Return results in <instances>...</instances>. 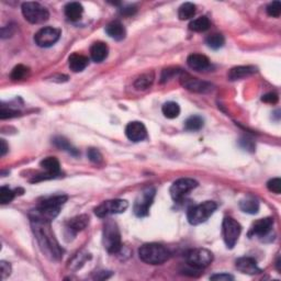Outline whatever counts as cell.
<instances>
[{
    "instance_id": "obj_1",
    "label": "cell",
    "mask_w": 281,
    "mask_h": 281,
    "mask_svg": "<svg viewBox=\"0 0 281 281\" xmlns=\"http://www.w3.org/2000/svg\"><path fill=\"white\" fill-rule=\"evenodd\" d=\"M32 231L43 254L51 260H58L63 257L64 250L59 246L51 228V222L30 218Z\"/></svg>"
},
{
    "instance_id": "obj_2",
    "label": "cell",
    "mask_w": 281,
    "mask_h": 281,
    "mask_svg": "<svg viewBox=\"0 0 281 281\" xmlns=\"http://www.w3.org/2000/svg\"><path fill=\"white\" fill-rule=\"evenodd\" d=\"M67 199L68 197L64 195L46 198L43 201H41L34 210H32L30 218L52 222V220H54L58 215L60 208L65 204Z\"/></svg>"
},
{
    "instance_id": "obj_3",
    "label": "cell",
    "mask_w": 281,
    "mask_h": 281,
    "mask_svg": "<svg viewBox=\"0 0 281 281\" xmlns=\"http://www.w3.org/2000/svg\"><path fill=\"white\" fill-rule=\"evenodd\" d=\"M139 256L140 260L149 265H161L169 259L170 253L165 246L157 243H149L140 247Z\"/></svg>"
},
{
    "instance_id": "obj_4",
    "label": "cell",
    "mask_w": 281,
    "mask_h": 281,
    "mask_svg": "<svg viewBox=\"0 0 281 281\" xmlns=\"http://www.w3.org/2000/svg\"><path fill=\"white\" fill-rule=\"evenodd\" d=\"M102 243L106 251L110 254H116L121 251V234L120 229L116 223L111 221H107L104 226V235H102Z\"/></svg>"
},
{
    "instance_id": "obj_5",
    "label": "cell",
    "mask_w": 281,
    "mask_h": 281,
    "mask_svg": "<svg viewBox=\"0 0 281 281\" xmlns=\"http://www.w3.org/2000/svg\"><path fill=\"white\" fill-rule=\"evenodd\" d=\"M217 208L218 204L214 201H205V202L191 207L187 213V218H188L191 225H199V224L207 221L214 213Z\"/></svg>"
},
{
    "instance_id": "obj_6",
    "label": "cell",
    "mask_w": 281,
    "mask_h": 281,
    "mask_svg": "<svg viewBox=\"0 0 281 281\" xmlns=\"http://www.w3.org/2000/svg\"><path fill=\"white\" fill-rule=\"evenodd\" d=\"M22 15L27 21L32 25H39L49 20L50 12L48 9L42 6L39 2H25L21 7Z\"/></svg>"
},
{
    "instance_id": "obj_7",
    "label": "cell",
    "mask_w": 281,
    "mask_h": 281,
    "mask_svg": "<svg viewBox=\"0 0 281 281\" xmlns=\"http://www.w3.org/2000/svg\"><path fill=\"white\" fill-rule=\"evenodd\" d=\"M156 190L154 187H146L144 188L139 196L135 199V202L133 205L134 214L138 218H144L147 217L149 213V209H151L154 198H155Z\"/></svg>"
},
{
    "instance_id": "obj_8",
    "label": "cell",
    "mask_w": 281,
    "mask_h": 281,
    "mask_svg": "<svg viewBox=\"0 0 281 281\" xmlns=\"http://www.w3.org/2000/svg\"><path fill=\"white\" fill-rule=\"evenodd\" d=\"M186 260L193 268L202 269L212 263L213 254L205 248H196L187 253Z\"/></svg>"
},
{
    "instance_id": "obj_9",
    "label": "cell",
    "mask_w": 281,
    "mask_h": 281,
    "mask_svg": "<svg viewBox=\"0 0 281 281\" xmlns=\"http://www.w3.org/2000/svg\"><path fill=\"white\" fill-rule=\"evenodd\" d=\"M222 228H223L224 242H225L227 248H233L235 246L238 237L241 235L242 232L241 224L235 221L233 218L226 217L223 220Z\"/></svg>"
},
{
    "instance_id": "obj_10",
    "label": "cell",
    "mask_w": 281,
    "mask_h": 281,
    "mask_svg": "<svg viewBox=\"0 0 281 281\" xmlns=\"http://www.w3.org/2000/svg\"><path fill=\"white\" fill-rule=\"evenodd\" d=\"M129 203L126 200L122 199H114V200H108L102 202L100 205L95 209V213L97 217L99 218H106L108 215L111 214H119L123 213L124 211L128 209Z\"/></svg>"
},
{
    "instance_id": "obj_11",
    "label": "cell",
    "mask_w": 281,
    "mask_h": 281,
    "mask_svg": "<svg viewBox=\"0 0 281 281\" xmlns=\"http://www.w3.org/2000/svg\"><path fill=\"white\" fill-rule=\"evenodd\" d=\"M40 166L46 171L45 174H41L35 176L33 179H31V182H37L41 180H48L53 179V178H57L60 175V164L58 159L56 157H46L42 159L40 163Z\"/></svg>"
},
{
    "instance_id": "obj_12",
    "label": "cell",
    "mask_w": 281,
    "mask_h": 281,
    "mask_svg": "<svg viewBox=\"0 0 281 281\" xmlns=\"http://www.w3.org/2000/svg\"><path fill=\"white\" fill-rule=\"evenodd\" d=\"M60 37V30L53 27L42 28L34 35V42L40 48H50L54 45Z\"/></svg>"
},
{
    "instance_id": "obj_13",
    "label": "cell",
    "mask_w": 281,
    "mask_h": 281,
    "mask_svg": "<svg viewBox=\"0 0 281 281\" xmlns=\"http://www.w3.org/2000/svg\"><path fill=\"white\" fill-rule=\"evenodd\" d=\"M197 187H198V182L191 178H180L171 185L169 193L175 201H180Z\"/></svg>"
},
{
    "instance_id": "obj_14",
    "label": "cell",
    "mask_w": 281,
    "mask_h": 281,
    "mask_svg": "<svg viewBox=\"0 0 281 281\" xmlns=\"http://www.w3.org/2000/svg\"><path fill=\"white\" fill-rule=\"evenodd\" d=\"M181 85L189 91L198 92V93H205L212 90L213 86L210 83L200 81L198 78H194L189 76V75L182 73V76L180 77Z\"/></svg>"
},
{
    "instance_id": "obj_15",
    "label": "cell",
    "mask_w": 281,
    "mask_h": 281,
    "mask_svg": "<svg viewBox=\"0 0 281 281\" xmlns=\"http://www.w3.org/2000/svg\"><path fill=\"white\" fill-rule=\"evenodd\" d=\"M125 135L132 142H140L147 138V131L145 125L139 121L130 122L125 128Z\"/></svg>"
},
{
    "instance_id": "obj_16",
    "label": "cell",
    "mask_w": 281,
    "mask_h": 281,
    "mask_svg": "<svg viewBox=\"0 0 281 281\" xmlns=\"http://www.w3.org/2000/svg\"><path fill=\"white\" fill-rule=\"evenodd\" d=\"M274 226V219L273 218H265L260 219L256 221L253 226L251 227V231L248 233V236H258V237H265L269 234V232L273 229Z\"/></svg>"
},
{
    "instance_id": "obj_17",
    "label": "cell",
    "mask_w": 281,
    "mask_h": 281,
    "mask_svg": "<svg viewBox=\"0 0 281 281\" xmlns=\"http://www.w3.org/2000/svg\"><path fill=\"white\" fill-rule=\"evenodd\" d=\"M237 270L246 275H257L261 273V269L257 265V261L252 257H241L235 263Z\"/></svg>"
},
{
    "instance_id": "obj_18",
    "label": "cell",
    "mask_w": 281,
    "mask_h": 281,
    "mask_svg": "<svg viewBox=\"0 0 281 281\" xmlns=\"http://www.w3.org/2000/svg\"><path fill=\"white\" fill-rule=\"evenodd\" d=\"M187 64H188V66L191 69L196 70V72H204V70L209 69L211 66V63L207 56L198 53L190 54L188 58H187Z\"/></svg>"
},
{
    "instance_id": "obj_19",
    "label": "cell",
    "mask_w": 281,
    "mask_h": 281,
    "mask_svg": "<svg viewBox=\"0 0 281 281\" xmlns=\"http://www.w3.org/2000/svg\"><path fill=\"white\" fill-rule=\"evenodd\" d=\"M109 49L104 42H96L90 48V56L91 59L96 63H101L108 57Z\"/></svg>"
},
{
    "instance_id": "obj_20",
    "label": "cell",
    "mask_w": 281,
    "mask_h": 281,
    "mask_svg": "<svg viewBox=\"0 0 281 281\" xmlns=\"http://www.w3.org/2000/svg\"><path fill=\"white\" fill-rule=\"evenodd\" d=\"M257 72L256 67L254 66H236L229 70L227 74V77L229 81H240V79L246 78L251 75L255 74Z\"/></svg>"
},
{
    "instance_id": "obj_21",
    "label": "cell",
    "mask_w": 281,
    "mask_h": 281,
    "mask_svg": "<svg viewBox=\"0 0 281 281\" xmlns=\"http://www.w3.org/2000/svg\"><path fill=\"white\" fill-rule=\"evenodd\" d=\"M88 63H89V60L86 56L78 54V53L72 54L68 58L69 68L72 69L74 73L83 72V70L88 66Z\"/></svg>"
},
{
    "instance_id": "obj_22",
    "label": "cell",
    "mask_w": 281,
    "mask_h": 281,
    "mask_svg": "<svg viewBox=\"0 0 281 281\" xmlns=\"http://www.w3.org/2000/svg\"><path fill=\"white\" fill-rule=\"evenodd\" d=\"M106 32L111 39L115 41H122L126 34L123 25L119 21H113L109 23V25L106 27Z\"/></svg>"
},
{
    "instance_id": "obj_23",
    "label": "cell",
    "mask_w": 281,
    "mask_h": 281,
    "mask_svg": "<svg viewBox=\"0 0 281 281\" xmlns=\"http://www.w3.org/2000/svg\"><path fill=\"white\" fill-rule=\"evenodd\" d=\"M89 224V218L87 215H78V217H75L72 220H69L66 224V227L69 232H72L74 235L78 232L83 231L84 228H86Z\"/></svg>"
},
{
    "instance_id": "obj_24",
    "label": "cell",
    "mask_w": 281,
    "mask_h": 281,
    "mask_svg": "<svg viewBox=\"0 0 281 281\" xmlns=\"http://www.w3.org/2000/svg\"><path fill=\"white\" fill-rule=\"evenodd\" d=\"M65 16L70 21H78L82 18L84 7L79 2H69L65 6Z\"/></svg>"
},
{
    "instance_id": "obj_25",
    "label": "cell",
    "mask_w": 281,
    "mask_h": 281,
    "mask_svg": "<svg viewBox=\"0 0 281 281\" xmlns=\"http://www.w3.org/2000/svg\"><path fill=\"white\" fill-rule=\"evenodd\" d=\"M211 26V22L209 20L208 17H200L197 18L195 20H193L190 22L189 25V29L194 32H204L209 30V28Z\"/></svg>"
},
{
    "instance_id": "obj_26",
    "label": "cell",
    "mask_w": 281,
    "mask_h": 281,
    "mask_svg": "<svg viewBox=\"0 0 281 281\" xmlns=\"http://www.w3.org/2000/svg\"><path fill=\"white\" fill-rule=\"evenodd\" d=\"M240 208L243 212L248 214H256L259 211L258 201L253 198H246L240 202Z\"/></svg>"
},
{
    "instance_id": "obj_27",
    "label": "cell",
    "mask_w": 281,
    "mask_h": 281,
    "mask_svg": "<svg viewBox=\"0 0 281 281\" xmlns=\"http://www.w3.org/2000/svg\"><path fill=\"white\" fill-rule=\"evenodd\" d=\"M163 114L166 116L167 119H175L180 114V107L174 101L166 102L162 108Z\"/></svg>"
},
{
    "instance_id": "obj_28",
    "label": "cell",
    "mask_w": 281,
    "mask_h": 281,
    "mask_svg": "<svg viewBox=\"0 0 281 281\" xmlns=\"http://www.w3.org/2000/svg\"><path fill=\"white\" fill-rule=\"evenodd\" d=\"M204 121L200 115H191L185 122V129L187 131H191V132H196L203 128Z\"/></svg>"
},
{
    "instance_id": "obj_29",
    "label": "cell",
    "mask_w": 281,
    "mask_h": 281,
    "mask_svg": "<svg viewBox=\"0 0 281 281\" xmlns=\"http://www.w3.org/2000/svg\"><path fill=\"white\" fill-rule=\"evenodd\" d=\"M53 143L56 147H58L59 149H63V151H66L67 153L72 154V155L76 156L78 155V151L76 148H75L72 144H70L68 140L62 138V137H56L53 139Z\"/></svg>"
},
{
    "instance_id": "obj_30",
    "label": "cell",
    "mask_w": 281,
    "mask_h": 281,
    "mask_svg": "<svg viewBox=\"0 0 281 281\" xmlns=\"http://www.w3.org/2000/svg\"><path fill=\"white\" fill-rule=\"evenodd\" d=\"M154 82V73H147L144 74L142 76H140L134 83V87L138 90H145L152 86Z\"/></svg>"
},
{
    "instance_id": "obj_31",
    "label": "cell",
    "mask_w": 281,
    "mask_h": 281,
    "mask_svg": "<svg viewBox=\"0 0 281 281\" xmlns=\"http://www.w3.org/2000/svg\"><path fill=\"white\" fill-rule=\"evenodd\" d=\"M196 15V6L191 2H185L181 4L178 10V17L180 20H188Z\"/></svg>"
},
{
    "instance_id": "obj_32",
    "label": "cell",
    "mask_w": 281,
    "mask_h": 281,
    "mask_svg": "<svg viewBox=\"0 0 281 281\" xmlns=\"http://www.w3.org/2000/svg\"><path fill=\"white\" fill-rule=\"evenodd\" d=\"M205 43H207V45L210 49L219 50V49L223 48L224 43H225V40H224V36L222 34L213 33L205 39Z\"/></svg>"
},
{
    "instance_id": "obj_33",
    "label": "cell",
    "mask_w": 281,
    "mask_h": 281,
    "mask_svg": "<svg viewBox=\"0 0 281 281\" xmlns=\"http://www.w3.org/2000/svg\"><path fill=\"white\" fill-rule=\"evenodd\" d=\"M16 193H17V190L13 191L11 189H9L6 186L1 187V188H0V202H1L2 204L10 203L11 201L15 199V197L17 195Z\"/></svg>"
},
{
    "instance_id": "obj_34",
    "label": "cell",
    "mask_w": 281,
    "mask_h": 281,
    "mask_svg": "<svg viewBox=\"0 0 281 281\" xmlns=\"http://www.w3.org/2000/svg\"><path fill=\"white\" fill-rule=\"evenodd\" d=\"M30 69L29 67L25 66V65H17V66L12 69L11 72V78L13 81H21V79L26 78L28 76V74H29Z\"/></svg>"
},
{
    "instance_id": "obj_35",
    "label": "cell",
    "mask_w": 281,
    "mask_h": 281,
    "mask_svg": "<svg viewBox=\"0 0 281 281\" xmlns=\"http://www.w3.org/2000/svg\"><path fill=\"white\" fill-rule=\"evenodd\" d=\"M266 11H267V13H268V16L273 17V18L280 17V15H281V3H280V1L270 2L268 6H267Z\"/></svg>"
},
{
    "instance_id": "obj_36",
    "label": "cell",
    "mask_w": 281,
    "mask_h": 281,
    "mask_svg": "<svg viewBox=\"0 0 281 281\" xmlns=\"http://www.w3.org/2000/svg\"><path fill=\"white\" fill-rule=\"evenodd\" d=\"M267 188L269 191L276 195H279L281 193V179L280 178H274V179L269 180L267 182Z\"/></svg>"
},
{
    "instance_id": "obj_37",
    "label": "cell",
    "mask_w": 281,
    "mask_h": 281,
    "mask_svg": "<svg viewBox=\"0 0 281 281\" xmlns=\"http://www.w3.org/2000/svg\"><path fill=\"white\" fill-rule=\"evenodd\" d=\"M87 156L92 163L99 164V163L102 162L101 153L98 151V149H96V148H89L88 152H87Z\"/></svg>"
},
{
    "instance_id": "obj_38",
    "label": "cell",
    "mask_w": 281,
    "mask_h": 281,
    "mask_svg": "<svg viewBox=\"0 0 281 281\" xmlns=\"http://www.w3.org/2000/svg\"><path fill=\"white\" fill-rule=\"evenodd\" d=\"M20 114V112L17 111V110H13V109H6L3 106L1 107V111H0V118H1V120H4V119H10V118H13V116H17Z\"/></svg>"
},
{
    "instance_id": "obj_39",
    "label": "cell",
    "mask_w": 281,
    "mask_h": 281,
    "mask_svg": "<svg viewBox=\"0 0 281 281\" xmlns=\"http://www.w3.org/2000/svg\"><path fill=\"white\" fill-rule=\"evenodd\" d=\"M278 95L277 93H275V92H268V93H266V95H264L263 97H261V100H263L264 102H266V104H277L278 102Z\"/></svg>"
},
{
    "instance_id": "obj_40",
    "label": "cell",
    "mask_w": 281,
    "mask_h": 281,
    "mask_svg": "<svg viewBox=\"0 0 281 281\" xmlns=\"http://www.w3.org/2000/svg\"><path fill=\"white\" fill-rule=\"evenodd\" d=\"M0 267H1V279L4 280L11 274V266L10 264H8L6 261L2 260L1 263H0Z\"/></svg>"
},
{
    "instance_id": "obj_41",
    "label": "cell",
    "mask_w": 281,
    "mask_h": 281,
    "mask_svg": "<svg viewBox=\"0 0 281 281\" xmlns=\"http://www.w3.org/2000/svg\"><path fill=\"white\" fill-rule=\"evenodd\" d=\"M211 280H217V281H232L234 280V277L228 274H217L210 277Z\"/></svg>"
},
{
    "instance_id": "obj_42",
    "label": "cell",
    "mask_w": 281,
    "mask_h": 281,
    "mask_svg": "<svg viewBox=\"0 0 281 281\" xmlns=\"http://www.w3.org/2000/svg\"><path fill=\"white\" fill-rule=\"evenodd\" d=\"M120 12H121V15H123V16H132V15H134L135 12H137V8L135 7H125L123 9H120Z\"/></svg>"
},
{
    "instance_id": "obj_43",
    "label": "cell",
    "mask_w": 281,
    "mask_h": 281,
    "mask_svg": "<svg viewBox=\"0 0 281 281\" xmlns=\"http://www.w3.org/2000/svg\"><path fill=\"white\" fill-rule=\"evenodd\" d=\"M8 145L6 143V140H4L3 139L0 140V156H4L7 154L8 152Z\"/></svg>"
}]
</instances>
